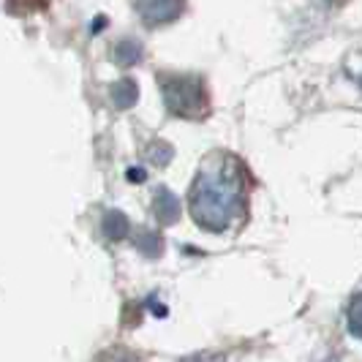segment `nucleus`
<instances>
[{"instance_id": "7", "label": "nucleus", "mask_w": 362, "mask_h": 362, "mask_svg": "<svg viewBox=\"0 0 362 362\" xmlns=\"http://www.w3.org/2000/svg\"><path fill=\"white\" fill-rule=\"evenodd\" d=\"M115 57H117V63H120V66H134V63L142 57V47H139L136 41H120Z\"/></svg>"}, {"instance_id": "5", "label": "nucleus", "mask_w": 362, "mask_h": 362, "mask_svg": "<svg viewBox=\"0 0 362 362\" xmlns=\"http://www.w3.org/2000/svg\"><path fill=\"white\" fill-rule=\"evenodd\" d=\"M112 98H115L117 109L131 107V104L136 101V85H134L131 79H123V82H117V85L112 88Z\"/></svg>"}, {"instance_id": "4", "label": "nucleus", "mask_w": 362, "mask_h": 362, "mask_svg": "<svg viewBox=\"0 0 362 362\" xmlns=\"http://www.w3.org/2000/svg\"><path fill=\"white\" fill-rule=\"evenodd\" d=\"M177 199L166 191V188H158V194H156V216L161 223H172V221H177Z\"/></svg>"}, {"instance_id": "8", "label": "nucleus", "mask_w": 362, "mask_h": 362, "mask_svg": "<svg viewBox=\"0 0 362 362\" xmlns=\"http://www.w3.org/2000/svg\"><path fill=\"white\" fill-rule=\"evenodd\" d=\"M95 362H139V357L134 351H128V349H109L104 354H98Z\"/></svg>"}, {"instance_id": "1", "label": "nucleus", "mask_w": 362, "mask_h": 362, "mask_svg": "<svg viewBox=\"0 0 362 362\" xmlns=\"http://www.w3.org/2000/svg\"><path fill=\"white\" fill-rule=\"evenodd\" d=\"M245 207V169L229 153H210L188 194L191 218L204 232H226Z\"/></svg>"}, {"instance_id": "10", "label": "nucleus", "mask_w": 362, "mask_h": 362, "mask_svg": "<svg viewBox=\"0 0 362 362\" xmlns=\"http://www.w3.org/2000/svg\"><path fill=\"white\" fill-rule=\"evenodd\" d=\"M360 297H354V310H351V332L354 335H360Z\"/></svg>"}, {"instance_id": "2", "label": "nucleus", "mask_w": 362, "mask_h": 362, "mask_svg": "<svg viewBox=\"0 0 362 362\" xmlns=\"http://www.w3.org/2000/svg\"><path fill=\"white\" fill-rule=\"evenodd\" d=\"M163 104L172 115L185 120H204L210 115V93L202 76L191 74H161Z\"/></svg>"}, {"instance_id": "9", "label": "nucleus", "mask_w": 362, "mask_h": 362, "mask_svg": "<svg viewBox=\"0 0 362 362\" xmlns=\"http://www.w3.org/2000/svg\"><path fill=\"white\" fill-rule=\"evenodd\" d=\"M153 156H156V163L163 166V163L172 158V150H169L166 145H153Z\"/></svg>"}, {"instance_id": "11", "label": "nucleus", "mask_w": 362, "mask_h": 362, "mask_svg": "<svg viewBox=\"0 0 362 362\" xmlns=\"http://www.w3.org/2000/svg\"><path fill=\"white\" fill-rule=\"evenodd\" d=\"M182 362H221L218 357H210V354H197V357H188V360Z\"/></svg>"}, {"instance_id": "6", "label": "nucleus", "mask_w": 362, "mask_h": 362, "mask_svg": "<svg viewBox=\"0 0 362 362\" xmlns=\"http://www.w3.org/2000/svg\"><path fill=\"white\" fill-rule=\"evenodd\" d=\"M104 232H107V237H112V240H120V237L128 235V221L126 216H120V213H107V218H104Z\"/></svg>"}, {"instance_id": "3", "label": "nucleus", "mask_w": 362, "mask_h": 362, "mask_svg": "<svg viewBox=\"0 0 362 362\" xmlns=\"http://www.w3.org/2000/svg\"><path fill=\"white\" fill-rule=\"evenodd\" d=\"M185 0H136V11L145 25H169L182 14Z\"/></svg>"}]
</instances>
